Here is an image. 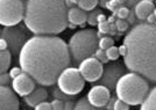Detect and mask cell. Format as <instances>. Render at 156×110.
<instances>
[{
	"instance_id": "6da1fadb",
	"label": "cell",
	"mask_w": 156,
	"mask_h": 110,
	"mask_svg": "<svg viewBox=\"0 0 156 110\" xmlns=\"http://www.w3.org/2000/svg\"><path fill=\"white\" fill-rule=\"evenodd\" d=\"M70 64L68 44L55 35L29 37L19 52L21 70L42 86L56 84L61 72Z\"/></svg>"
},
{
	"instance_id": "7a4b0ae2",
	"label": "cell",
	"mask_w": 156,
	"mask_h": 110,
	"mask_svg": "<svg viewBox=\"0 0 156 110\" xmlns=\"http://www.w3.org/2000/svg\"><path fill=\"white\" fill-rule=\"evenodd\" d=\"M126 68L156 82V23H140L125 36Z\"/></svg>"
},
{
	"instance_id": "3957f363",
	"label": "cell",
	"mask_w": 156,
	"mask_h": 110,
	"mask_svg": "<svg viewBox=\"0 0 156 110\" xmlns=\"http://www.w3.org/2000/svg\"><path fill=\"white\" fill-rule=\"evenodd\" d=\"M65 0H26L23 22L35 35H57L68 27Z\"/></svg>"
},
{
	"instance_id": "277c9868",
	"label": "cell",
	"mask_w": 156,
	"mask_h": 110,
	"mask_svg": "<svg viewBox=\"0 0 156 110\" xmlns=\"http://www.w3.org/2000/svg\"><path fill=\"white\" fill-rule=\"evenodd\" d=\"M149 92V85L146 78L135 72L125 73L118 80L115 93L118 98L129 105L141 104Z\"/></svg>"
},
{
	"instance_id": "5b68a950",
	"label": "cell",
	"mask_w": 156,
	"mask_h": 110,
	"mask_svg": "<svg viewBox=\"0 0 156 110\" xmlns=\"http://www.w3.org/2000/svg\"><path fill=\"white\" fill-rule=\"evenodd\" d=\"M98 41L97 32L93 29H82L75 32L68 44L72 63L77 65L85 58L92 57L98 49Z\"/></svg>"
},
{
	"instance_id": "8992f818",
	"label": "cell",
	"mask_w": 156,
	"mask_h": 110,
	"mask_svg": "<svg viewBox=\"0 0 156 110\" xmlns=\"http://www.w3.org/2000/svg\"><path fill=\"white\" fill-rule=\"evenodd\" d=\"M56 84L62 92H64L68 95L76 96L83 91L85 85V80L82 77L80 72L76 67H66L61 72L57 78Z\"/></svg>"
},
{
	"instance_id": "52a82bcc",
	"label": "cell",
	"mask_w": 156,
	"mask_h": 110,
	"mask_svg": "<svg viewBox=\"0 0 156 110\" xmlns=\"http://www.w3.org/2000/svg\"><path fill=\"white\" fill-rule=\"evenodd\" d=\"M25 16L22 0H0V25L4 27L19 25Z\"/></svg>"
},
{
	"instance_id": "ba28073f",
	"label": "cell",
	"mask_w": 156,
	"mask_h": 110,
	"mask_svg": "<svg viewBox=\"0 0 156 110\" xmlns=\"http://www.w3.org/2000/svg\"><path fill=\"white\" fill-rule=\"evenodd\" d=\"M26 26H9L5 27L1 32L2 37L6 39L7 43H8V48L11 49V52L15 55V56H19V52L21 50V48L23 46V44L27 42L28 39V32H27Z\"/></svg>"
},
{
	"instance_id": "9c48e42d",
	"label": "cell",
	"mask_w": 156,
	"mask_h": 110,
	"mask_svg": "<svg viewBox=\"0 0 156 110\" xmlns=\"http://www.w3.org/2000/svg\"><path fill=\"white\" fill-rule=\"evenodd\" d=\"M125 66L121 63H111L107 64L103 68V74L99 79V85L107 87L110 91H114L118 80L124 75Z\"/></svg>"
},
{
	"instance_id": "30bf717a",
	"label": "cell",
	"mask_w": 156,
	"mask_h": 110,
	"mask_svg": "<svg viewBox=\"0 0 156 110\" xmlns=\"http://www.w3.org/2000/svg\"><path fill=\"white\" fill-rule=\"evenodd\" d=\"M103 63H100L94 56L85 58L83 62L79 63V72L85 81L94 82L100 79L103 74Z\"/></svg>"
},
{
	"instance_id": "8fae6325",
	"label": "cell",
	"mask_w": 156,
	"mask_h": 110,
	"mask_svg": "<svg viewBox=\"0 0 156 110\" xmlns=\"http://www.w3.org/2000/svg\"><path fill=\"white\" fill-rule=\"evenodd\" d=\"M36 81L25 72L22 71L16 78L12 79V88L19 96H26L35 89Z\"/></svg>"
},
{
	"instance_id": "7c38bea8",
	"label": "cell",
	"mask_w": 156,
	"mask_h": 110,
	"mask_svg": "<svg viewBox=\"0 0 156 110\" xmlns=\"http://www.w3.org/2000/svg\"><path fill=\"white\" fill-rule=\"evenodd\" d=\"M110 89L103 85H97L93 86L87 93V100L89 102L97 109V108H103L105 107L108 100L111 98Z\"/></svg>"
},
{
	"instance_id": "4fadbf2b",
	"label": "cell",
	"mask_w": 156,
	"mask_h": 110,
	"mask_svg": "<svg viewBox=\"0 0 156 110\" xmlns=\"http://www.w3.org/2000/svg\"><path fill=\"white\" fill-rule=\"evenodd\" d=\"M20 102L15 92L8 86L0 85V109L16 110L19 109Z\"/></svg>"
},
{
	"instance_id": "5bb4252c",
	"label": "cell",
	"mask_w": 156,
	"mask_h": 110,
	"mask_svg": "<svg viewBox=\"0 0 156 110\" xmlns=\"http://www.w3.org/2000/svg\"><path fill=\"white\" fill-rule=\"evenodd\" d=\"M66 16H68V22L75 25V26H83L87 19V14L84 9L76 6L68 8Z\"/></svg>"
},
{
	"instance_id": "9a60e30c",
	"label": "cell",
	"mask_w": 156,
	"mask_h": 110,
	"mask_svg": "<svg viewBox=\"0 0 156 110\" xmlns=\"http://www.w3.org/2000/svg\"><path fill=\"white\" fill-rule=\"evenodd\" d=\"M47 98H48V92H47V89L43 88V87H39V88H35L32 93H29L28 95L25 96V102L29 107L35 108L42 101H46Z\"/></svg>"
},
{
	"instance_id": "2e32d148",
	"label": "cell",
	"mask_w": 156,
	"mask_h": 110,
	"mask_svg": "<svg viewBox=\"0 0 156 110\" xmlns=\"http://www.w3.org/2000/svg\"><path fill=\"white\" fill-rule=\"evenodd\" d=\"M154 2L153 0H140L135 5L134 12L137 20H146L150 13L154 12Z\"/></svg>"
},
{
	"instance_id": "e0dca14e",
	"label": "cell",
	"mask_w": 156,
	"mask_h": 110,
	"mask_svg": "<svg viewBox=\"0 0 156 110\" xmlns=\"http://www.w3.org/2000/svg\"><path fill=\"white\" fill-rule=\"evenodd\" d=\"M141 109L144 110H156V87H154L150 92H148L147 96L141 103Z\"/></svg>"
},
{
	"instance_id": "ac0fdd59",
	"label": "cell",
	"mask_w": 156,
	"mask_h": 110,
	"mask_svg": "<svg viewBox=\"0 0 156 110\" xmlns=\"http://www.w3.org/2000/svg\"><path fill=\"white\" fill-rule=\"evenodd\" d=\"M11 62H12L11 51H8V49L0 50V73L6 72L9 68Z\"/></svg>"
},
{
	"instance_id": "d6986e66",
	"label": "cell",
	"mask_w": 156,
	"mask_h": 110,
	"mask_svg": "<svg viewBox=\"0 0 156 110\" xmlns=\"http://www.w3.org/2000/svg\"><path fill=\"white\" fill-rule=\"evenodd\" d=\"M98 4H99V0H78L77 6L82 9H84L85 12H90V11L96 8Z\"/></svg>"
},
{
	"instance_id": "ffe728a7",
	"label": "cell",
	"mask_w": 156,
	"mask_h": 110,
	"mask_svg": "<svg viewBox=\"0 0 156 110\" xmlns=\"http://www.w3.org/2000/svg\"><path fill=\"white\" fill-rule=\"evenodd\" d=\"M50 93H51V95L55 97V98H58V100H62V101L73 100V98H75L73 95H68V94H65L64 92L61 91V89L58 88V86H57V87H52Z\"/></svg>"
},
{
	"instance_id": "44dd1931",
	"label": "cell",
	"mask_w": 156,
	"mask_h": 110,
	"mask_svg": "<svg viewBox=\"0 0 156 110\" xmlns=\"http://www.w3.org/2000/svg\"><path fill=\"white\" fill-rule=\"evenodd\" d=\"M75 109H77V110H92V109H96V108H94V107L89 102L87 97H82V98H79L77 102H76V104H75Z\"/></svg>"
},
{
	"instance_id": "7402d4cb",
	"label": "cell",
	"mask_w": 156,
	"mask_h": 110,
	"mask_svg": "<svg viewBox=\"0 0 156 110\" xmlns=\"http://www.w3.org/2000/svg\"><path fill=\"white\" fill-rule=\"evenodd\" d=\"M112 45H114V39L111 36H103L98 41V48H100L103 50H106Z\"/></svg>"
},
{
	"instance_id": "603a6c76",
	"label": "cell",
	"mask_w": 156,
	"mask_h": 110,
	"mask_svg": "<svg viewBox=\"0 0 156 110\" xmlns=\"http://www.w3.org/2000/svg\"><path fill=\"white\" fill-rule=\"evenodd\" d=\"M100 13H103V12H101V9H92V11H90V13L87 14L86 22H87L90 26H96V25H98L97 16Z\"/></svg>"
},
{
	"instance_id": "cb8c5ba5",
	"label": "cell",
	"mask_w": 156,
	"mask_h": 110,
	"mask_svg": "<svg viewBox=\"0 0 156 110\" xmlns=\"http://www.w3.org/2000/svg\"><path fill=\"white\" fill-rule=\"evenodd\" d=\"M128 13H129V8L125 5H121L113 12V15L117 16L118 19H126L128 16Z\"/></svg>"
},
{
	"instance_id": "d4e9b609",
	"label": "cell",
	"mask_w": 156,
	"mask_h": 110,
	"mask_svg": "<svg viewBox=\"0 0 156 110\" xmlns=\"http://www.w3.org/2000/svg\"><path fill=\"white\" fill-rule=\"evenodd\" d=\"M106 56H107L108 60L115 62V60H118L119 56H120V53H119V49L114 45L110 46L108 49H106Z\"/></svg>"
},
{
	"instance_id": "484cf974",
	"label": "cell",
	"mask_w": 156,
	"mask_h": 110,
	"mask_svg": "<svg viewBox=\"0 0 156 110\" xmlns=\"http://www.w3.org/2000/svg\"><path fill=\"white\" fill-rule=\"evenodd\" d=\"M93 56H94L100 63H103V64H106V63L108 62V58H107V56H106V50H103V49H100V48H98L97 50H96Z\"/></svg>"
},
{
	"instance_id": "4316f807",
	"label": "cell",
	"mask_w": 156,
	"mask_h": 110,
	"mask_svg": "<svg viewBox=\"0 0 156 110\" xmlns=\"http://www.w3.org/2000/svg\"><path fill=\"white\" fill-rule=\"evenodd\" d=\"M129 23L126 21L125 19H117L115 20V27H117V30L119 32H125L128 29Z\"/></svg>"
},
{
	"instance_id": "83f0119b",
	"label": "cell",
	"mask_w": 156,
	"mask_h": 110,
	"mask_svg": "<svg viewBox=\"0 0 156 110\" xmlns=\"http://www.w3.org/2000/svg\"><path fill=\"white\" fill-rule=\"evenodd\" d=\"M113 109L115 110H128L129 109V104H127L126 102H124L120 98H117L114 101V104H113Z\"/></svg>"
},
{
	"instance_id": "f1b7e54d",
	"label": "cell",
	"mask_w": 156,
	"mask_h": 110,
	"mask_svg": "<svg viewBox=\"0 0 156 110\" xmlns=\"http://www.w3.org/2000/svg\"><path fill=\"white\" fill-rule=\"evenodd\" d=\"M98 32H100L101 34H108L110 32V23L107 22V20L104 22L98 23Z\"/></svg>"
},
{
	"instance_id": "f546056e",
	"label": "cell",
	"mask_w": 156,
	"mask_h": 110,
	"mask_svg": "<svg viewBox=\"0 0 156 110\" xmlns=\"http://www.w3.org/2000/svg\"><path fill=\"white\" fill-rule=\"evenodd\" d=\"M11 75H9V73H7V72H2V73H0V85H5L7 86L8 84H11Z\"/></svg>"
},
{
	"instance_id": "4dcf8cb0",
	"label": "cell",
	"mask_w": 156,
	"mask_h": 110,
	"mask_svg": "<svg viewBox=\"0 0 156 110\" xmlns=\"http://www.w3.org/2000/svg\"><path fill=\"white\" fill-rule=\"evenodd\" d=\"M51 103V108L55 110H61V109H64V101L62 100H58V98H55Z\"/></svg>"
},
{
	"instance_id": "1f68e13d",
	"label": "cell",
	"mask_w": 156,
	"mask_h": 110,
	"mask_svg": "<svg viewBox=\"0 0 156 110\" xmlns=\"http://www.w3.org/2000/svg\"><path fill=\"white\" fill-rule=\"evenodd\" d=\"M119 6H120V5L118 4L115 0H108V1L106 2V5H105V8L110 9L111 12H114Z\"/></svg>"
},
{
	"instance_id": "d6a6232c",
	"label": "cell",
	"mask_w": 156,
	"mask_h": 110,
	"mask_svg": "<svg viewBox=\"0 0 156 110\" xmlns=\"http://www.w3.org/2000/svg\"><path fill=\"white\" fill-rule=\"evenodd\" d=\"M35 109H37V110H50V109H52L51 103H50V102H47V100L46 101H42L41 103H39L36 107H35Z\"/></svg>"
},
{
	"instance_id": "836d02e7",
	"label": "cell",
	"mask_w": 156,
	"mask_h": 110,
	"mask_svg": "<svg viewBox=\"0 0 156 110\" xmlns=\"http://www.w3.org/2000/svg\"><path fill=\"white\" fill-rule=\"evenodd\" d=\"M8 73H9L11 78L14 79V78H16L19 74L22 73V70H21V67H13V68H11V70H9Z\"/></svg>"
},
{
	"instance_id": "e575fe53",
	"label": "cell",
	"mask_w": 156,
	"mask_h": 110,
	"mask_svg": "<svg viewBox=\"0 0 156 110\" xmlns=\"http://www.w3.org/2000/svg\"><path fill=\"white\" fill-rule=\"evenodd\" d=\"M126 19H127V22H128L129 25H133V23H134V21L136 20V15H135V12H134L133 9H129L128 16H127Z\"/></svg>"
},
{
	"instance_id": "d590c367",
	"label": "cell",
	"mask_w": 156,
	"mask_h": 110,
	"mask_svg": "<svg viewBox=\"0 0 156 110\" xmlns=\"http://www.w3.org/2000/svg\"><path fill=\"white\" fill-rule=\"evenodd\" d=\"M75 104H76V102H73V100H66V101H64V109H75Z\"/></svg>"
},
{
	"instance_id": "8d00e7d4",
	"label": "cell",
	"mask_w": 156,
	"mask_h": 110,
	"mask_svg": "<svg viewBox=\"0 0 156 110\" xmlns=\"http://www.w3.org/2000/svg\"><path fill=\"white\" fill-rule=\"evenodd\" d=\"M6 49H8V43L4 37H1L0 38V50H6Z\"/></svg>"
},
{
	"instance_id": "74e56055",
	"label": "cell",
	"mask_w": 156,
	"mask_h": 110,
	"mask_svg": "<svg viewBox=\"0 0 156 110\" xmlns=\"http://www.w3.org/2000/svg\"><path fill=\"white\" fill-rule=\"evenodd\" d=\"M119 53H120V56H122V57H125L126 55H127V46L125 45V44H122V45H120L119 48Z\"/></svg>"
},
{
	"instance_id": "f35d334b",
	"label": "cell",
	"mask_w": 156,
	"mask_h": 110,
	"mask_svg": "<svg viewBox=\"0 0 156 110\" xmlns=\"http://www.w3.org/2000/svg\"><path fill=\"white\" fill-rule=\"evenodd\" d=\"M65 5H66L68 8L75 7L76 5H78V0H65Z\"/></svg>"
},
{
	"instance_id": "ab89813d",
	"label": "cell",
	"mask_w": 156,
	"mask_h": 110,
	"mask_svg": "<svg viewBox=\"0 0 156 110\" xmlns=\"http://www.w3.org/2000/svg\"><path fill=\"white\" fill-rule=\"evenodd\" d=\"M139 1H140V0H127L126 4H125V6H127L128 8H129V7H134Z\"/></svg>"
},
{
	"instance_id": "60d3db41",
	"label": "cell",
	"mask_w": 156,
	"mask_h": 110,
	"mask_svg": "<svg viewBox=\"0 0 156 110\" xmlns=\"http://www.w3.org/2000/svg\"><path fill=\"white\" fill-rule=\"evenodd\" d=\"M146 20H147L148 23H156V18H155V15H154V12L150 13L149 15H148V18H147Z\"/></svg>"
},
{
	"instance_id": "b9f144b4",
	"label": "cell",
	"mask_w": 156,
	"mask_h": 110,
	"mask_svg": "<svg viewBox=\"0 0 156 110\" xmlns=\"http://www.w3.org/2000/svg\"><path fill=\"white\" fill-rule=\"evenodd\" d=\"M114 101H115V97H112V98H110V100H108V102H107V104L105 105V108H106V109H113Z\"/></svg>"
},
{
	"instance_id": "7bdbcfd3",
	"label": "cell",
	"mask_w": 156,
	"mask_h": 110,
	"mask_svg": "<svg viewBox=\"0 0 156 110\" xmlns=\"http://www.w3.org/2000/svg\"><path fill=\"white\" fill-rule=\"evenodd\" d=\"M106 20H107V18H106V15H105V14H103V13H100L97 16L98 23H100V22H104V21H106Z\"/></svg>"
},
{
	"instance_id": "ee69618b",
	"label": "cell",
	"mask_w": 156,
	"mask_h": 110,
	"mask_svg": "<svg viewBox=\"0 0 156 110\" xmlns=\"http://www.w3.org/2000/svg\"><path fill=\"white\" fill-rule=\"evenodd\" d=\"M107 22L108 23H114L115 22V16L114 15H111L110 18H107Z\"/></svg>"
},
{
	"instance_id": "f6af8a7d",
	"label": "cell",
	"mask_w": 156,
	"mask_h": 110,
	"mask_svg": "<svg viewBox=\"0 0 156 110\" xmlns=\"http://www.w3.org/2000/svg\"><path fill=\"white\" fill-rule=\"evenodd\" d=\"M107 1H108V0H99V5L103 7V8H105V5H106Z\"/></svg>"
},
{
	"instance_id": "bcb514c9",
	"label": "cell",
	"mask_w": 156,
	"mask_h": 110,
	"mask_svg": "<svg viewBox=\"0 0 156 110\" xmlns=\"http://www.w3.org/2000/svg\"><path fill=\"white\" fill-rule=\"evenodd\" d=\"M115 1H117L120 6H121V5H125V4H126V1H127V0H115Z\"/></svg>"
},
{
	"instance_id": "7dc6e473",
	"label": "cell",
	"mask_w": 156,
	"mask_h": 110,
	"mask_svg": "<svg viewBox=\"0 0 156 110\" xmlns=\"http://www.w3.org/2000/svg\"><path fill=\"white\" fill-rule=\"evenodd\" d=\"M154 15H155V18H156V8H154Z\"/></svg>"
}]
</instances>
